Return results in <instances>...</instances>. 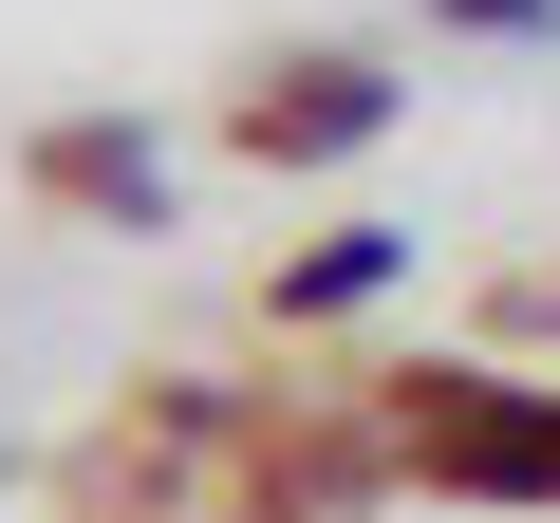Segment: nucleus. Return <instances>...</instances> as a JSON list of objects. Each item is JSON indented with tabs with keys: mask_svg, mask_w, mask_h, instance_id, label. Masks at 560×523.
Wrapping results in <instances>:
<instances>
[{
	"mask_svg": "<svg viewBox=\"0 0 560 523\" xmlns=\"http://www.w3.org/2000/svg\"><path fill=\"white\" fill-rule=\"evenodd\" d=\"M374 113H393V75H374V57H318V75L261 94V150H355Z\"/></svg>",
	"mask_w": 560,
	"mask_h": 523,
	"instance_id": "nucleus-2",
	"label": "nucleus"
},
{
	"mask_svg": "<svg viewBox=\"0 0 560 523\" xmlns=\"http://www.w3.org/2000/svg\"><path fill=\"white\" fill-rule=\"evenodd\" d=\"M448 20H541V0H448Z\"/></svg>",
	"mask_w": 560,
	"mask_h": 523,
	"instance_id": "nucleus-3",
	"label": "nucleus"
},
{
	"mask_svg": "<svg viewBox=\"0 0 560 523\" xmlns=\"http://www.w3.org/2000/svg\"><path fill=\"white\" fill-rule=\"evenodd\" d=\"M411 449L448 486H523L560 504V393H486V374H411Z\"/></svg>",
	"mask_w": 560,
	"mask_h": 523,
	"instance_id": "nucleus-1",
	"label": "nucleus"
}]
</instances>
